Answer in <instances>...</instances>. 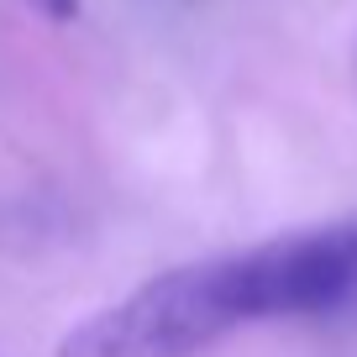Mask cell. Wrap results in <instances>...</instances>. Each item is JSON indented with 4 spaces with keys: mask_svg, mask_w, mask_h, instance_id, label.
Returning <instances> with one entry per match:
<instances>
[{
    "mask_svg": "<svg viewBox=\"0 0 357 357\" xmlns=\"http://www.w3.org/2000/svg\"><path fill=\"white\" fill-rule=\"evenodd\" d=\"M22 6H32V11L47 16V22H74L79 16V0H22Z\"/></svg>",
    "mask_w": 357,
    "mask_h": 357,
    "instance_id": "obj_2",
    "label": "cell"
},
{
    "mask_svg": "<svg viewBox=\"0 0 357 357\" xmlns=\"http://www.w3.org/2000/svg\"><path fill=\"white\" fill-rule=\"evenodd\" d=\"M357 310V221L289 231L137 284L58 342V357H200L257 321Z\"/></svg>",
    "mask_w": 357,
    "mask_h": 357,
    "instance_id": "obj_1",
    "label": "cell"
}]
</instances>
